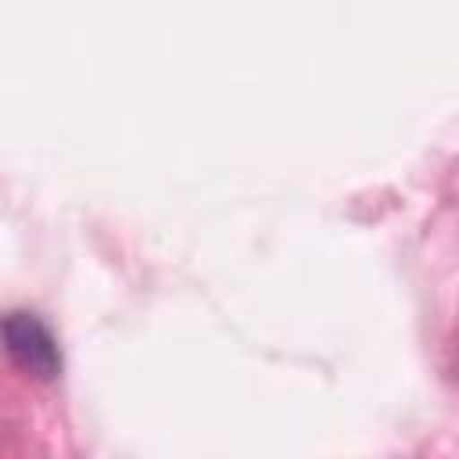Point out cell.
<instances>
[{"label":"cell","mask_w":459,"mask_h":459,"mask_svg":"<svg viewBox=\"0 0 459 459\" xmlns=\"http://www.w3.org/2000/svg\"><path fill=\"white\" fill-rule=\"evenodd\" d=\"M0 344H4L7 359L36 380H54L61 373L57 341L47 330V323L32 312H7L0 319Z\"/></svg>","instance_id":"obj_1"}]
</instances>
